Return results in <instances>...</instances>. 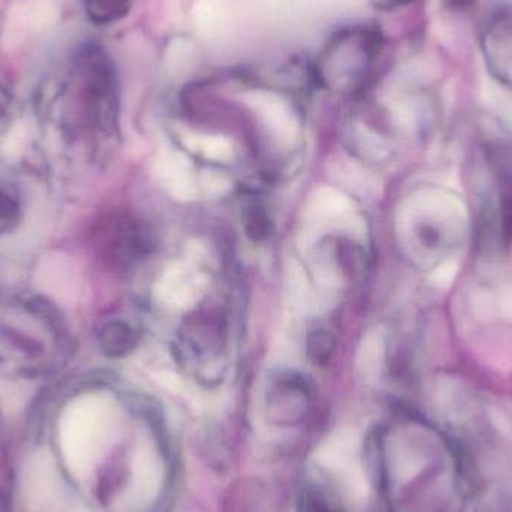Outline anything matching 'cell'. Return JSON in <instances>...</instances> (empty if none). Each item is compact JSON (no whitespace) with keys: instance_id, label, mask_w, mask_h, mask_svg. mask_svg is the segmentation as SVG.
Instances as JSON below:
<instances>
[{"instance_id":"6da1fadb","label":"cell","mask_w":512,"mask_h":512,"mask_svg":"<svg viewBox=\"0 0 512 512\" xmlns=\"http://www.w3.org/2000/svg\"><path fill=\"white\" fill-rule=\"evenodd\" d=\"M69 357L71 337L53 304L33 295H0V375L50 378Z\"/></svg>"},{"instance_id":"7a4b0ae2","label":"cell","mask_w":512,"mask_h":512,"mask_svg":"<svg viewBox=\"0 0 512 512\" xmlns=\"http://www.w3.org/2000/svg\"><path fill=\"white\" fill-rule=\"evenodd\" d=\"M54 93L56 119L63 132H108L116 123L117 84L110 59L95 45L81 48Z\"/></svg>"},{"instance_id":"3957f363","label":"cell","mask_w":512,"mask_h":512,"mask_svg":"<svg viewBox=\"0 0 512 512\" xmlns=\"http://www.w3.org/2000/svg\"><path fill=\"white\" fill-rule=\"evenodd\" d=\"M417 224L414 239L421 258L439 264L465 245L469 233L468 212L456 194L436 191L430 195Z\"/></svg>"},{"instance_id":"277c9868","label":"cell","mask_w":512,"mask_h":512,"mask_svg":"<svg viewBox=\"0 0 512 512\" xmlns=\"http://www.w3.org/2000/svg\"><path fill=\"white\" fill-rule=\"evenodd\" d=\"M92 248L108 268L129 270L152 254L155 236L146 222L131 213H108L93 225Z\"/></svg>"},{"instance_id":"5b68a950","label":"cell","mask_w":512,"mask_h":512,"mask_svg":"<svg viewBox=\"0 0 512 512\" xmlns=\"http://www.w3.org/2000/svg\"><path fill=\"white\" fill-rule=\"evenodd\" d=\"M309 384L298 375L282 376L267 394V411L279 426L300 423L310 408Z\"/></svg>"},{"instance_id":"8992f818","label":"cell","mask_w":512,"mask_h":512,"mask_svg":"<svg viewBox=\"0 0 512 512\" xmlns=\"http://www.w3.org/2000/svg\"><path fill=\"white\" fill-rule=\"evenodd\" d=\"M483 48L493 77L512 87V12L499 15L489 24Z\"/></svg>"},{"instance_id":"52a82bcc","label":"cell","mask_w":512,"mask_h":512,"mask_svg":"<svg viewBox=\"0 0 512 512\" xmlns=\"http://www.w3.org/2000/svg\"><path fill=\"white\" fill-rule=\"evenodd\" d=\"M96 339L104 355L110 358H123L138 348L140 334L128 322L113 319L98 328Z\"/></svg>"},{"instance_id":"ba28073f","label":"cell","mask_w":512,"mask_h":512,"mask_svg":"<svg viewBox=\"0 0 512 512\" xmlns=\"http://www.w3.org/2000/svg\"><path fill=\"white\" fill-rule=\"evenodd\" d=\"M297 512H346L340 496L324 483H309L298 496Z\"/></svg>"},{"instance_id":"9c48e42d","label":"cell","mask_w":512,"mask_h":512,"mask_svg":"<svg viewBox=\"0 0 512 512\" xmlns=\"http://www.w3.org/2000/svg\"><path fill=\"white\" fill-rule=\"evenodd\" d=\"M23 195L9 180L0 179V237L12 233L23 219Z\"/></svg>"},{"instance_id":"30bf717a","label":"cell","mask_w":512,"mask_h":512,"mask_svg":"<svg viewBox=\"0 0 512 512\" xmlns=\"http://www.w3.org/2000/svg\"><path fill=\"white\" fill-rule=\"evenodd\" d=\"M495 222L504 245H512V174H505L498 182L495 201Z\"/></svg>"},{"instance_id":"8fae6325","label":"cell","mask_w":512,"mask_h":512,"mask_svg":"<svg viewBox=\"0 0 512 512\" xmlns=\"http://www.w3.org/2000/svg\"><path fill=\"white\" fill-rule=\"evenodd\" d=\"M87 17L95 24H113L126 17L132 0H81Z\"/></svg>"},{"instance_id":"7c38bea8","label":"cell","mask_w":512,"mask_h":512,"mask_svg":"<svg viewBox=\"0 0 512 512\" xmlns=\"http://www.w3.org/2000/svg\"><path fill=\"white\" fill-rule=\"evenodd\" d=\"M243 228L246 236L254 243H262L270 239L274 225L270 213L261 204H252L243 213Z\"/></svg>"},{"instance_id":"4fadbf2b","label":"cell","mask_w":512,"mask_h":512,"mask_svg":"<svg viewBox=\"0 0 512 512\" xmlns=\"http://www.w3.org/2000/svg\"><path fill=\"white\" fill-rule=\"evenodd\" d=\"M336 337L327 330H315L307 336V357L315 366H328L336 354Z\"/></svg>"},{"instance_id":"5bb4252c","label":"cell","mask_w":512,"mask_h":512,"mask_svg":"<svg viewBox=\"0 0 512 512\" xmlns=\"http://www.w3.org/2000/svg\"><path fill=\"white\" fill-rule=\"evenodd\" d=\"M337 256H339L340 267L352 279L361 276L366 271L367 258L360 246L354 245V243L340 245L337 249Z\"/></svg>"},{"instance_id":"9a60e30c","label":"cell","mask_w":512,"mask_h":512,"mask_svg":"<svg viewBox=\"0 0 512 512\" xmlns=\"http://www.w3.org/2000/svg\"><path fill=\"white\" fill-rule=\"evenodd\" d=\"M2 474L3 472H0V475ZM0 512H11V493L3 478H0Z\"/></svg>"},{"instance_id":"2e32d148","label":"cell","mask_w":512,"mask_h":512,"mask_svg":"<svg viewBox=\"0 0 512 512\" xmlns=\"http://www.w3.org/2000/svg\"><path fill=\"white\" fill-rule=\"evenodd\" d=\"M9 107H11V95L8 90L0 84V122L5 119L8 114Z\"/></svg>"},{"instance_id":"e0dca14e","label":"cell","mask_w":512,"mask_h":512,"mask_svg":"<svg viewBox=\"0 0 512 512\" xmlns=\"http://www.w3.org/2000/svg\"><path fill=\"white\" fill-rule=\"evenodd\" d=\"M475 0H448L453 8L457 9H468L469 6L474 5Z\"/></svg>"},{"instance_id":"ac0fdd59","label":"cell","mask_w":512,"mask_h":512,"mask_svg":"<svg viewBox=\"0 0 512 512\" xmlns=\"http://www.w3.org/2000/svg\"><path fill=\"white\" fill-rule=\"evenodd\" d=\"M393 2L400 3V5H408V3L414 2V0H393Z\"/></svg>"}]
</instances>
